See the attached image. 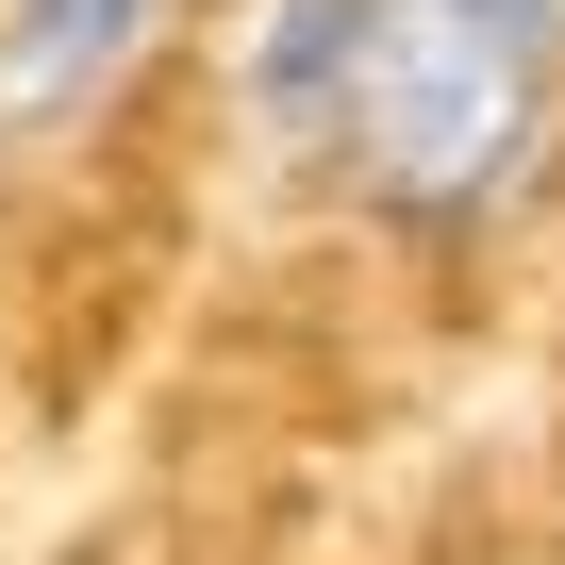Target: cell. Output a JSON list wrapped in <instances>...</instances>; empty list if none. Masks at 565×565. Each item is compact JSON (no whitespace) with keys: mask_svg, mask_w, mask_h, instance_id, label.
<instances>
[{"mask_svg":"<svg viewBox=\"0 0 565 565\" xmlns=\"http://www.w3.org/2000/svg\"><path fill=\"white\" fill-rule=\"evenodd\" d=\"M565 167V0H383V84L350 134V200L416 249L515 233Z\"/></svg>","mask_w":565,"mask_h":565,"instance_id":"obj_1","label":"cell"},{"mask_svg":"<svg viewBox=\"0 0 565 565\" xmlns=\"http://www.w3.org/2000/svg\"><path fill=\"white\" fill-rule=\"evenodd\" d=\"M366 84H383V0H249V34H233V117L249 150L282 167H350L366 134Z\"/></svg>","mask_w":565,"mask_h":565,"instance_id":"obj_2","label":"cell"},{"mask_svg":"<svg viewBox=\"0 0 565 565\" xmlns=\"http://www.w3.org/2000/svg\"><path fill=\"white\" fill-rule=\"evenodd\" d=\"M183 18V0H0V117H84L150 67V34Z\"/></svg>","mask_w":565,"mask_h":565,"instance_id":"obj_3","label":"cell"}]
</instances>
